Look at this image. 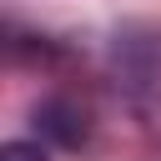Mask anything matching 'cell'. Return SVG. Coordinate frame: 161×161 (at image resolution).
<instances>
[{"mask_svg": "<svg viewBox=\"0 0 161 161\" xmlns=\"http://www.w3.org/2000/svg\"><path fill=\"white\" fill-rule=\"evenodd\" d=\"M0 161H45V151L30 146V141H10V146L0 151Z\"/></svg>", "mask_w": 161, "mask_h": 161, "instance_id": "obj_1", "label": "cell"}]
</instances>
